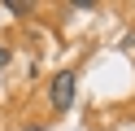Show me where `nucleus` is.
<instances>
[{
    "mask_svg": "<svg viewBox=\"0 0 135 131\" xmlns=\"http://www.w3.org/2000/svg\"><path fill=\"white\" fill-rule=\"evenodd\" d=\"M74 92H79V74L74 70H57L52 74V87H48V101H52L57 114H65L74 105Z\"/></svg>",
    "mask_w": 135,
    "mask_h": 131,
    "instance_id": "nucleus-1",
    "label": "nucleus"
},
{
    "mask_svg": "<svg viewBox=\"0 0 135 131\" xmlns=\"http://www.w3.org/2000/svg\"><path fill=\"white\" fill-rule=\"evenodd\" d=\"M9 61H13V48H9V44H0V70L9 66Z\"/></svg>",
    "mask_w": 135,
    "mask_h": 131,
    "instance_id": "nucleus-2",
    "label": "nucleus"
}]
</instances>
